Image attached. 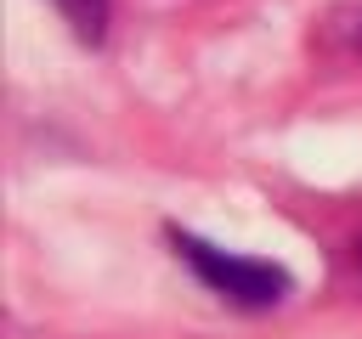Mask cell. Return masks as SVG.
Masks as SVG:
<instances>
[{"instance_id":"6da1fadb","label":"cell","mask_w":362,"mask_h":339,"mask_svg":"<svg viewBox=\"0 0 362 339\" xmlns=\"http://www.w3.org/2000/svg\"><path fill=\"white\" fill-rule=\"evenodd\" d=\"M175 260L232 311H272L294 294V271L277 266V260H260V254H238V249H221L198 232H181V226H164Z\"/></svg>"},{"instance_id":"7a4b0ae2","label":"cell","mask_w":362,"mask_h":339,"mask_svg":"<svg viewBox=\"0 0 362 339\" xmlns=\"http://www.w3.org/2000/svg\"><path fill=\"white\" fill-rule=\"evenodd\" d=\"M51 6H57V11H62V23L74 28V40H85V45H102L113 0H51Z\"/></svg>"},{"instance_id":"3957f363","label":"cell","mask_w":362,"mask_h":339,"mask_svg":"<svg viewBox=\"0 0 362 339\" xmlns=\"http://www.w3.org/2000/svg\"><path fill=\"white\" fill-rule=\"evenodd\" d=\"M322 34L328 40H345V51H362V11L356 6H334L322 17Z\"/></svg>"},{"instance_id":"277c9868","label":"cell","mask_w":362,"mask_h":339,"mask_svg":"<svg viewBox=\"0 0 362 339\" xmlns=\"http://www.w3.org/2000/svg\"><path fill=\"white\" fill-rule=\"evenodd\" d=\"M356 266H362V237H356Z\"/></svg>"}]
</instances>
